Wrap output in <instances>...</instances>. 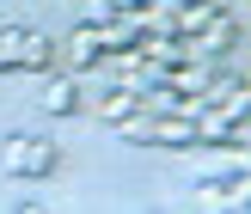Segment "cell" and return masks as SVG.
<instances>
[{"label":"cell","instance_id":"1","mask_svg":"<svg viewBox=\"0 0 251 214\" xmlns=\"http://www.w3.org/2000/svg\"><path fill=\"white\" fill-rule=\"evenodd\" d=\"M0 166H6V178H55L61 147L43 141V135H12V141L0 147Z\"/></svg>","mask_w":251,"mask_h":214},{"label":"cell","instance_id":"2","mask_svg":"<svg viewBox=\"0 0 251 214\" xmlns=\"http://www.w3.org/2000/svg\"><path fill=\"white\" fill-rule=\"evenodd\" d=\"M0 43L12 49V73H49L55 68V37L31 24H0Z\"/></svg>","mask_w":251,"mask_h":214},{"label":"cell","instance_id":"3","mask_svg":"<svg viewBox=\"0 0 251 214\" xmlns=\"http://www.w3.org/2000/svg\"><path fill=\"white\" fill-rule=\"evenodd\" d=\"M184 43H190L196 61H227L233 49H239V12H221L215 6V19H208L196 37H184Z\"/></svg>","mask_w":251,"mask_h":214},{"label":"cell","instance_id":"4","mask_svg":"<svg viewBox=\"0 0 251 214\" xmlns=\"http://www.w3.org/2000/svg\"><path fill=\"white\" fill-rule=\"evenodd\" d=\"M147 31H153V24H147V12H117V19L92 24L98 55H123V49H141V37H147Z\"/></svg>","mask_w":251,"mask_h":214},{"label":"cell","instance_id":"5","mask_svg":"<svg viewBox=\"0 0 251 214\" xmlns=\"http://www.w3.org/2000/svg\"><path fill=\"white\" fill-rule=\"evenodd\" d=\"M98 37H92V24H80V31H68V73H92L98 68Z\"/></svg>","mask_w":251,"mask_h":214},{"label":"cell","instance_id":"6","mask_svg":"<svg viewBox=\"0 0 251 214\" xmlns=\"http://www.w3.org/2000/svg\"><path fill=\"white\" fill-rule=\"evenodd\" d=\"M135 110H141V98H135L129 86H110V92L92 104V117H98V122H123V117H135Z\"/></svg>","mask_w":251,"mask_h":214},{"label":"cell","instance_id":"7","mask_svg":"<svg viewBox=\"0 0 251 214\" xmlns=\"http://www.w3.org/2000/svg\"><path fill=\"white\" fill-rule=\"evenodd\" d=\"M43 110L74 117V110H80V73H68V80H49V86H43Z\"/></svg>","mask_w":251,"mask_h":214},{"label":"cell","instance_id":"8","mask_svg":"<svg viewBox=\"0 0 251 214\" xmlns=\"http://www.w3.org/2000/svg\"><path fill=\"white\" fill-rule=\"evenodd\" d=\"M233 171H239V166H233ZM190 202H196V208H233V184H227V178L196 184V190H190Z\"/></svg>","mask_w":251,"mask_h":214},{"label":"cell","instance_id":"9","mask_svg":"<svg viewBox=\"0 0 251 214\" xmlns=\"http://www.w3.org/2000/svg\"><path fill=\"white\" fill-rule=\"evenodd\" d=\"M117 12H123L117 0H86V19L80 24H104V19H117Z\"/></svg>","mask_w":251,"mask_h":214},{"label":"cell","instance_id":"10","mask_svg":"<svg viewBox=\"0 0 251 214\" xmlns=\"http://www.w3.org/2000/svg\"><path fill=\"white\" fill-rule=\"evenodd\" d=\"M0 73H12V49L6 43H0Z\"/></svg>","mask_w":251,"mask_h":214}]
</instances>
